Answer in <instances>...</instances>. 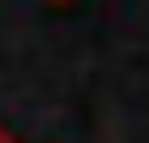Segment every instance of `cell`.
Returning a JSON list of instances; mask_svg holds the SVG:
<instances>
[{
    "instance_id": "obj_1",
    "label": "cell",
    "mask_w": 149,
    "mask_h": 143,
    "mask_svg": "<svg viewBox=\"0 0 149 143\" xmlns=\"http://www.w3.org/2000/svg\"><path fill=\"white\" fill-rule=\"evenodd\" d=\"M0 143H17V132H11V127H6V121H0Z\"/></svg>"
}]
</instances>
